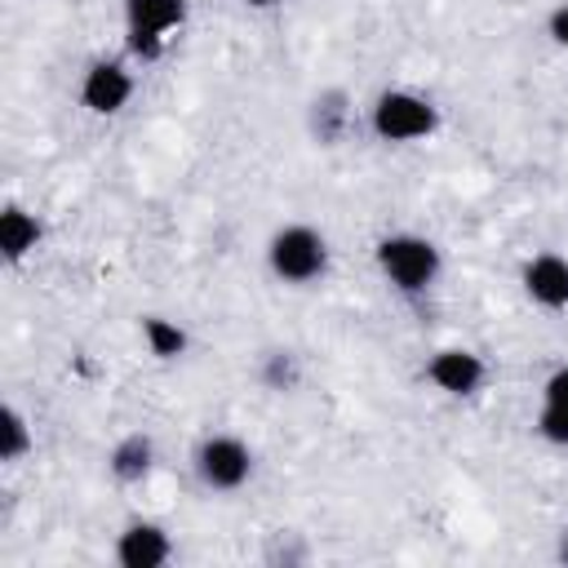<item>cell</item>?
Wrapping results in <instances>:
<instances>
[{
	"mask_svg": "<svg viewBox=\"0 0 568 568\" xmlns=\"http://www.w3.org/2000/svg\"><path fill=\"white\" fill-rule=\"evenodd\" d=\"M266 262L284 284H311L328 266V244L311 226H284L266 244Z\"/></svg>",
	"mask_w": 568,
	"mask_h": 568,
	"instance_id": "cell-1",
	"label": "cell"
},
{
	"mask_svg": "<svg viewBox=\"0 0 568 568\" xmlns=\"http://www.w3.org/2000/svg\"><path fill=\"white\" fill-rule=\"evenodd\" d=\"M377 266L399 293H422L439 275V248L426 235H386L377 244Z\"/></svg>",
	"mask_w": 568,
	"mask_h": 568,
	"instance_id": "cell-2",
	"label": "cell"
},
{
	"mask_svg": "<svg viewBox=\"0 0 568 568\" xmlns=\"http://www.w3.org/2000/svg\"><path fill=\"white\" fill-rule=\"evenodd\" d=\"M368 120H373V133L382 142H417V138H426L435 129V106L422 93L386 89V93H377Z\"/></svg>",
	"mask_w": 568,
	"mask_h": 568,
	"instance_id": "cell-3",
	"label": "cell"
},
{
	"mask_svg": "<svg viewBox=\"0 0 568 568\" xmlns=\"http://www.w3.org/2000/svg\"><path fill=\"white\" fill-rule=\"evenodd\" d=\"M248 470H253V453L235 435H209L195 448V475H200L204 488L231 493V488H240L248 479Z\"/></svg>",
	"mask_w": 568,
	"mask_h": 568,
	"instance_id": "cell-4",
	"label": "cell"
},
{
	"mask_svg": "<svg viewBox=\"0 0 568 568\" xmlns=\"http://www.w3.org/2000/svg\"><path fill=\"white\" fill-rule=\"evenodd\" d=\"M186 18V0H124V22H129V44L142 58H155L164 36Z\"/></svg>",
	"mask_w": 568,
	"mask_h": 568,
	"instance_id": "cell-5",
	"label": "cell"
},
{
	"mask_svg": "<svg viewBox=\"0 0 568 568\" xmlns=\"http://www.w3.org/2000/svg\"><path fill=\"white\" fill-rule=\"evenodd\" d=\"M133 93V75L120 67V62H93L84 71V84H80V102L98 115H115Z\"/></svg>",
	"mask_w": 568,
	"mask_h": 568,
	"instance_id": "cell-6",
	"label": "cell"
},
{
	"mask_svg": "<svg viewBox=\"0 0 568 568\" xmlns=\"http://www.w3.org/2000/svg\"><path fill=\"white\" fill-rule=\"evenodd\" d=\"M426 377L448 390V395H470L479 382H484V359L475 351H462V346H448V351H435L430 364H426Z\"/></svg>",
	"mask_w": 568,
	"mask_h": 568,
	"instance_id": "cell-7",
	"label": "cell"
},
{
	"mask_svg": "<svg viewBox=\"0 0 568 568\" xmlns=\"http://www.w3.org/2000/svg\"><path fill=\"white\" fill-rule=\"evenodd\" d=\"M524 288L537 306H568V257L559 253H537L528 266H524Z\"/></svg>",
	"mask_w": 568,
	"mask_h": 568,
	"instance_id": "cell-8",
	"label": "cell"
},
{
	"mask_svg": "<svg viewBox=\"0 0 568 568\" xmlns=\"http://www.w3.org/2000/svg\"><path fill=\"white\" fill-rule=\"evenodd\" d=\"M169 532L160 528V524H129L124 532H120V541H115V559L124 564V568H160L164 559H169Z\"/></svg>",
	"mask_w": 568,
	"mask_h": 568,
	"instance_id": "cell-9",
	"label": "cell"
},
{
	"mask_svg": "<svg viewBox=\"0 0 568 568\" xmlns=\"http://www.w3.org/2000/svg\"><path fill=\"white\" fill-rule=\"evenodd\" d=\"M541 395H546L541 417H537L541 439H550V444H568V368L550 373L546 386H541Z\"/></svg>",
	"mask_w": 568,
	"mask_h": 568,
	"instance_id": "cell-10",
	"label": "cell"
},
{
	"mask_svg": "<svg viewBox=\"0 0 568 568\" xmlns=\"http://www.w3.org/2000/svg\"><path fill=\"white\" fill-rule=\"evenodd\" d=\"M36 244H40V222H36L27 209L9 204V209L0 213V248H4V257H9V262H22Z\"/></svg>",
	"mask_w": 568,
	"mask_h": 568,
	"instance_id": "cell-11",
	"label": "cell"
},
{
	"mask_svg": "<svg viewBox=\"0 0 568 568\" xmlns=\"http://www.w3.org/2000/svg\"><path fill=\"white\" fill-rule=\"evenodd\" d=\"M151 462H155V444H151L146 435H124V439L111 448V475L124 479V484L142 479V475L151 470Z\"/></svg>",
	"mask_w": 568,
	"mask_h": 568,
	"instance_id": "cell-12",
	"label": "cell"
},
{
	"mask_svg": "<svg viewBox=\"0 0 568 568\" xmlns=\"http://www.w3.org/2000/svg\"><path fill=\"white\" fill-rule=\"evenodd\" d=\"M142 337H146L151 355H160V359H178V355L186 351V333H182L178 324L160 320V315H146V320H142Z\"/></svg>",
	"mask_w": 568,
	"mask_h": 568,
	"instance_id": "cell-13",
	"label": "cell"
},
{
	"mask_svg": "<svg viewBox=\"0 0 568 568\" xmlns=\"http://www.w3.org/2000/svg\"><path fill=\"white\" fill-rule=\"evenodd\" d=\"M31 453V430H27V417L18 408H4V426H0V457L4 462H18Z\"/></svg>",
	"mask_w": 568,
	"mask_h": 568,
	"instance_id": "cell-14",
	"label": "cell"
},
{
	"mask_svg": "<svg viewBox=\"0 0 568 568\" xmlns=\"http://www.w3.org/2000/svg\"><path fill=\"white\" fill-rule=\"evenodd\" d=\"M550 36H555V44L568 49V4H559V9L550 13Z\"/></svg>",
	"mask_w": 568,
	"mask_h": 568,
	"instance_id": "cell-15",
	"label": "cell"
},
{
	"mask_svg": "<svg viewBox=\"0 0 568 568\" xmlns=\"http://www.w3.org/2000/svg\"><path fill=\"white\" fill-rule=\"evenodd\" d=\"M248 4H257V9H262V4H275V0H248Z\"/></svg>",
	"mask_w": 568,
	"mask_h": 568,
	"instance_id": "cell-16",
	"label": "cell"
},
{
	"mask_svg": "<svg viewBox=\"0 0 568 568\" xmlns=\"http://www.w3.org/2000/svg\"><path fill=\"white\" fill-rule=\"evenodd\" d=\"M564 555H568V546H564Z\"/></svg>",
	"mask_w": 568,
	"mask_h": 568,
	"instance_id": "cell-17",
	"label": "cell"
}]
</instances>
